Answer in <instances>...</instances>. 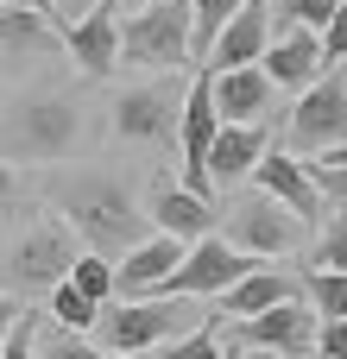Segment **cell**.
<instances>
[{
    "mask_svg": "<svg viewBox=\"0 0 347 359\" xmlns=\"http://www.w3.org/2000/svg\"><path fill=\"white\" fill-rule=\"evenodd\" d=\"M247 271H259V259H247V252H234L221 233H209V240H196L190 252H183V265L152 290V297H177V303H196V297H221V290H234Z\"/></svg>",
    "mask_w": 347,
    "mask_h": 359,
    "instance_id": "cell-6",
    "label": "cell"
},
{
    "mask_svg": "<svg viewBox=\"0 0 347 359\" xmlns=\"http://www.w3.org/2000/svg\"><path fill=\"white\" fill-rule=\"evenodd\" d=\"M316 44H322V63H341V57H347V0L335 6V19L316 32Z\"/></svg>",
    "mask_w": 347,
    "mask_h": 359,
    "instance_id": "cell-30",
    "label": "cell"
},
{
    "mask_svg": "<svg viewBox=\"0 0 347 359\" xmlns=\"http://www.w3.org/2000/svg\"><path fill=\"white\" fill-rule=\"evenodd\" d=\"M209 101L221 126H253L259 114H272V76L259 63L247 69H209Z\"/></svg>",
    "mask_w": 347,
    "mask_h": 359,
    "instance_id": "cell-13",
    "label": "cell"
},
{
    "mask_svg": "<svg viewBox=\"0 0 347 359\" xmlns=\"http://www.w3.org/2000/svg\"><path fill=\"white\" fill-rule=\"evenodd\" d=\"M316 271H347V215H335L316 240Z\"/></svg>",
    "mask_w": 347,
    "mask_h": 359,
    "instance_id": "cell-28",
    "label": "cell"
},
{
    "mask_svg": "<svg viewBox=\"0 0 347 359\" xmlns=\"http://www.w3.org/2000/svg\"><path fill=\"white\" fill-rule=\"evenodd\" d=\"M341 0H284V25H303V32H322L335 19Z\"/></svg>",
    "mask_w": 347,
    "mask_h": 359,
    "instance_id": "cell-29",
    "label": "cell"
},
{
    "mask_svg": "<svg viewBox=\"0 0 347 359\" xmlns=\"http://www.w3.org/2000/svg\"><path fill=\"white\" fill-rule=\"evenodd\" d=\"M234 341L240 347H266V353H310V341H316V309L303 303V297H291V303H278V309H266V316H247V322H234Z\"/></svg>",
    "mask_w": 347,
    "mask_h": 359,
    "instance_id": "cell-12",
    "label": "cell"
},
{
    "mask_svg": "<svg viewBox=\"0 0 347 359\" xmlns=\"http://www.w3.org/2000/svg\"><path fill=\"white\" fill-rule=\"evenodd\" d=\"M183 240H171V233H145L133 252H120V265H114V297H152L177 265H183Z\"/></svg>",
    "mask_w": 347,
    "mask_h": 359,
    "instance_id": "cell-15",
    "label": "cell"
},
{
    "mask_svg": "<svg viewBox=\"0 0 347 359\" xmlns=\"http://www.w3.org/2000/svg\"><path fill=\"white\" fill-rule=\"evenodd\" d=\"M6 202H13V164L0 158V208H6Z\"/></svg>",
    "mask_w": 347,
    "mask_h": 359,
    "instance_id": "cell-35",
    "label": "cell"
},
{
    "mask_svg": "<svg viewBox=\"0 0 347 359\" xmlns=\"http://www.w3.org/2000/svg\"><path fill=\"white\" fill-rule=\"evenodd\" d=\"M177 114H183V95L171 82H139V88L114 95L107 126H114L120 145H171L177 139Z\"/></svg>",
    "mask_w": 347,
    "mask_h": 359,
    "instance_id": "cell-7",
    "label": "cell"
},
{
    "mask_svg": "<svg viewBox=\"0 0 347 359\" xmlns=\"http://www.w3.org/2000/svg\"><path fill=\"white\" fill-rule=\"evenodd\" d=\"M101 359H145V353H101Z\"/></svg>",
    "mask_w": 347,
    "mask_h": 359,
    "instance_id": "cell-38",
    "label": "cell"
},
{
    "mask_svg": "<svg viewBox=\"0 0 347 359\" xmlns=\"http://www.w3.org/2000/svg\"><path fill=\"white\" fill-rule=\"evenodd\" d=\"M51 208L63 215V227L76 240H89V252H133L152 227L145 208L133 202V189L114 170H57L51 177Z\"/></svg>",
    "mask_w": 347,
    "mask_h": 359,
    "instance_id": "cell-1",
    "label": "cell"
},
{
    "mask_svg": "<svg viewBox=\"0 0 347 359\" xmlns=\"http://www.w3.org/2000/svg\"><path fill=\"white\" fill-rule=\"evenodd\" d=\"M284 139L297 151H316V158L322 151H347V82L341 76H322V82L303 88V101L284 120Z\"/></svg>",
    "mask_w": 347,
    "mask_h": 359,
    "instance_id": "cell-8",
    "label": "cell"
},
{
    "mask_svg": "<svg viewBox=\"0 0 347 359\" xmlns=\"http://www.w3.org/2000/svg\"><path fill=\"white\" fill-rule=\"evenodd\" d=\"M297 215L291 208H278L272 196H247V202H234L228 208V246L234 252H247V259H284L291 246H297Z\"/></svg>",
    "mask_w": 347,
    "mask_h": 359,
    "instance_id": "cell-9",
    "label": "cell"
},
{
    "mask_svg": "<svg viewBox=\"0 0 347 359\" xmlns=\"http://www.w3.org/2000/svg\"><path fill=\"white\" fill-rule=\"evenodd\" d=\"M310 353H316V359H347V322H316Z\"/></svg>",
    "mask_w": 347,
    "mask_h": 359,
    "instance_id": "cell-31",
    "label": "cell"
},
{
    "mask_svg": "<svg viewBox=\"0 0 347 359\" xmlns=\"http://www.w3.org/2000/svg\"><path fill=\"white\" fill-rule=\"evenodd\" d=\"M114 6H120V13H133V6H145V0H114Z\"/></svg>",
    "mask_w": 347,
    "mask_h": 359,
    "instance_id": "cell-37",
    "label": "cell"
},
{
    "mask_svg": "<svg viewBox=\"0 0 347 359\" xmlns=\"http://www.w3.org/2000/svg\"><path fill=\"white\" fill-rule=\"evenodd\" d=\"M0 50L13 57H38V50H57V25L44 13H25V6H0Z\"/></svg>",
    "mask_w": 347,
    "mask_h": 359,
    "instance_id": "cell-20",
    "label": "cell"
},
{
    "mask_svg": "<svg viewBox=\"0 0 347 359\" xmlns=\"http://www.w3.org/2000/svg\"><path fill=\"white\" fill-rule=\"evenodd\" d=\"M82 101L38 88V95H13L0 107V158H25V164H57L82 145Z\"/></svg>",
    "mask_w": 347,
    "mask_h": 359,
    "instance_id": "cell-2",
    "label": "cell"
},
{
    "mask_svg": "<svg viewBox=\"0 0 347 359\" xmlns=\"http://www.w3.org/2000/svg\"><path fill=\"white\" fill-rule=\"evenodd\" d=\"M196 322H202L196 303H177V297H126L120 309L101 303L95 334H101L107 353H145V347H164V341L190 334Z\"/></svg>",
    "mask_w": 347,
    "mask_h": 359,
    "instance_id": "cell-3",
    "label": "cell"
},
{
    "mask_svg": "<svg viewBox=\"0 0 347 359\" xmlns=\"http://www.w3.org/2000/svg\"><path fill=\"white\" fill-rule=\"evenodd\" d=\"M57 50H70V63H82V76H114L120 69V6L95 0L82 19L57 25Z\"/></svg>",
    "mask_w": 347,
    "mask_h": 359,
    "instance_id": "cell-10",
    "label": "cell"
},
{
    "mask_svg": "<svg viewBox=\"0 0 347 359\" xmlns=\"http://www.w3.org/2000/svg\"><path fill=\"white\" fill-rule=\"evenodd\" d=\"M95 316H101V309H95L82 290H70V278L51 290V322H57V328H70V334H89V328H95Z\"/></svg>",
    "mask_w": 347,
    "mask_h": 359,
    "instance_id": "cell-24",
    "label": "cell"
},
{
    "mask_svg": "<svg viewBox=\"0 0 347 359\" xmlns=\"http://www.w3.org/2000/svg\"><path fill=\"white\" fill-rule=\"evenodd\" d=\"M259 69L272 76V88H310V82L322 76V44H316V32H303V25H284V32L266 44Z\"/></svg>",
    "mask_w": 347,
    "mask_h": 359,
    "instance_id": "cell-17",
    "label": "cell"
},
{
    "mask_svg": "<svg viewBox=\"0 0 347 359\" xmlns=\"http://www.w3.org/2000/svg\"><path fill=\"white\" fill-rule=\"evenodd\" d=\"M95 0H51V25H70V19H82Z\"/></svg>",
    "mask_w": 347,
    "mask_h": 359,
    "instance_id": "cell-33",
    "label": "cell"
},
{
    "mask_svg": "<svg viewBox=\"0 0 347 359\" xmlns=\"http://www.w3.org/2000/svg\"><path fill=\"white\" fill-rule=\"evenodd\" d=\"M0 6H25V13H44L51 19V0H0Z\"/></svg>",
    "mask_w": 347,
    "mask_h": 359,
    "instance_id": "cell-36",
    "label": "cell"
},
{
    "mask_svg": "<svg viewBox=\"0 0 347 359\" xmlns=\"http://www.w3.org/2000/svg\"><path fill=\"white\" fill-rule=\"evenodd\" d=\"M259 158H266V133H259V120H253V126H215V145H209V183H240V177H253Z\"/></svg>",
    "mask_w": 347,
    "mask_h": 359,
    "instance_id": "cell-18",
    "label": "cell"
},
{
    "mask_svg": "<svg viewBox=\"0 0 347 359\" xmlns=\"http://www.w3.org/2000/svg\"><path fill=\"white\" fill-rule=\"evenodd\" d=\"M76 265V233L63 221H38L32 233H19L0 259V297H32V290H57Z\"/></svg>",
    "mask_w": 347,
    "mask_h": 359,
    "instance_id": "cell-5",
    "label": "cell"
},
{
    "mask_svg": "<svg viewBox=\"0 0 347 359\" xmlns=\"http://www.w3.org/2000/svg\"><path fill=\"white\" fill-rule=\"evenodd\" d=\"M240 6H247V0H190V63L209 57V44L221 38V25H228Z\"/></svg>",
    "mask_w": 347,
    "mask_h": 359,
    "instance_id": "cell-21",
    "label": "cell"
},
{
    "mask_svg": "<svg viewBox=\"0 0 347 359\" xmlns=\"http://www.w3.org/2000/svg\"><path fill=\"white\" fill-rule=\"evenodd\" d=\"M266 44H272V0H247V6L221 25V38L209 44L202 69H247V63L266 57Z\"/></svg>",
    "mask_w": 347,
    "mask_h": 359,
    "instance_id": "cell-14",
    "label": "cell"
},
{
    "mask_svg": "<svg viewBox=\"0 0 347 359\" xmlns=\"http://www.w3.org/2000/svg\"><path fill=\"white\" fill-rule=\"evenodd\" d=\"M120 63L190 69V0H145L120 19Z\"/></svg>",
    "mask_w": 347,
    "mask_h": 359,
    "instance_id": "cell-4",
    "label": "cell"
},
{
    "mask_svg": "<svg viewBox=\"0 0 347 359\" xmlns=\"http://www.w3.org/2000/svg\"><path fill=\"white\" fill-rule=\"evenodd\" d=\"M32 353H38V359H101V347H95L89 334H70V328H57V334L32 341Z\"/></svg>",
    "mask_w": 347,
    "mask_h": 359,
    "instance_id": "cell-27",
    "label": "cell"
},
{
    "mask_svg": "<svg viewBox=\"0 0 347 359\" xmlns=\"http://www.w3.org/2000/svg\"><path fill=\"white\" fill-rule=\"evenodd\" d=\"M70 290H82L95 309L114 303V259H101V252H76V265H70Z\"/></svg>",
    "mask_w": 347,
    "mask_h": 359,
    "instance_id": "cell-22",
    "label": "cell"
},
{
    "mask_svg": "<svg viewBox=\"0 0 347 359\" xmlns=\"http://www.w3.org/2000/svg\"><path fill=\"white\" fill-rule=\"evenodd\" d=\"M310 309L316 322H347V271H310Z\"/></svg>",
    "mask_w": 347,
    "mask_h": 359,
    "instance_id": "cell-23",
    "label": "cell"
},
{
    "mask_svg": "<svg viewBox=\"0 0 347 359\" xmlns=\"http://www.w3.org/2000/svg\"><path fill=\"white\" fill-rule=\"evenodd\" d=\"M291 297H297V284H291L284 271L259 265V271H247L234 290H221V309H215V316H234V322H247V316H266V309H278V303H291Z\"/></svg>",
    "mask_w": 347,
    "mask_h": 359,
    "instance_id": "cell-19",
    "label": "cell"
},
{
    "mask_svg": "<svg viewBox=\"0 0 347 359\" xmlns=\"http://www.w3.org/2000/svg\"><path fill=\"white\" fill-rule=\"evenodd\" d=\"M158 359H221V341H215V316H202L190 334H177V341H164Z\"/></svg>",
    "mask_w": 347,
    "mask_h": 359,
    "instance_id": "cell-25",
    "label": "cell"
},
{
    "mask_svg": "<svg viewBox=\"0 0 347 359\" xmlns=\"http://www.w3.org/2000/svg\"><path fill=\"white\" fill-rule=\"evenodd\" d=\"M303 170H310V183H316V196H329V202L347 208V151H322V158L303 164Z\"/></svg>",
    "mask_w": 347,
    "mask_h": 359,
    "instance_id": "cell-26",
    "label": "cell"
},
{
    "mask_svg": "<svg viewBox=\"0 0 347 359\" xmlns=\"http://www.w3.org/2000/svg\"><path fill=\"white\" fill-rule=\"evenodd\" d=\"M19 316H25V309H19V303H13V297H0V341H6V334H13V322H19Z\"/></svg>",
    "mask_w": 347,
    "mask_h": 359,
    "instance_id": "cell-34",
    "label": "cell"
},
{
    "mask_svg": "<svg viewBox=\"0 0 347 359\" xmlns=\"http://www.w3.org/2000/svg\"><path fill=\"white\" fill-rule=\"evenodd\" d=\"M139 208H145V227H152V233H171V240H183V246H196V240L215 233V208L196 202L183 183H171L164 170L152 177V189H145Z\"/></svg>",
    "mask_w": 347,
    "mask_h": 359,
    "instance_id": "cell-11",
    "label": "cell"
},
{
    "mask_svg": "<svg viewBox=\"0 0 347 359\" xmlns=\"http://www.w3.org/2000/svg\"><path fill=\"white\" fill-rule=\"evenodd\" d=\"M0 359H38V353H32V316L13 322V334L0 341Z\"/></svg>",
    "mask_w": 347,
    "mask_h": 359,
    "instance_id": "cell-32",
    "label": "cell"
},
{
    "mask_svg": "<svg viewBox=\"0 0 347 359\" xmlns=\"http://www.w3.org/2000/svg\"><path fill=\"white\" fill-rule=\"evenodd\" d=\"M221 359H240V353H221Z\"/></svg>",
    "mask_w": 347,
    "mask_h": 359,
    "instance_id": "cell-39",
    "label": "cell"
},
{
    "mask_svg": "<svg viewBox=\"0 0 347 359\" xmlns=\"http://www.w3.org/2000/svg\"><path fill=\"white\" fill-rule=\"evenodd\" d=\"M253 183H259V196H272V202L291 208L297 221H322V196H316L310 170H303L291 151H266V158L253 164Z\"/></svg>",
    "mask_w": 347,
    "mask_h": 359,
    "instance_id": "cell-16",
    "label": "cell"
}]
</instances>
